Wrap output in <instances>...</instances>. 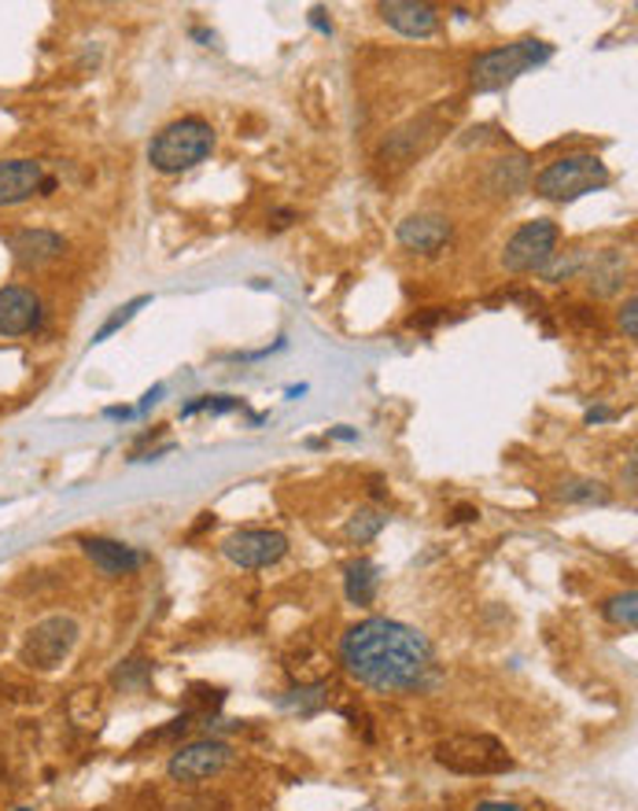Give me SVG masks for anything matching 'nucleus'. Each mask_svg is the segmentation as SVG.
<instances>
[{
	"label": "nucleus",
	"instance_id": "19",
	"mask_svg": "<svg viewBox=\"0 0 638 811\" xmlns=\"http://www.w3.org/2000/svg\"><path fill=\"white\" fill-rule=\"evenodd\" d=\"M377 587H380V568L369 558H358L343 568V590L351 605H373Z\"/></svg>",
	"mask_w": 638,
	"mask_h": 811
},
{
	"label": "nucleus",
	"instance_id": "27",
	"mask_svg": "<svg viewBox=\"0 0 638 811\" xmlns=\"http://www.w3.org/2000/svg\"><path fill=\"white\" fill-rule=\"evenodd\" d=\"M477 811H520L514 801H480Z\"/></svg>",
	"mask_w": 638,
	"mask_h": 811
},
{
	"label": "nucleus",
	"instance_id": "4",
	"mask_svg": "<svg viewBox=\"0 0 638 811\" xmlns=\"http://www.w3.org/2000/svg\"><path fill=\"white\" fill-rule=\"evenodd\" d=\"M601 184H609V167H606V162H601L598 156L576 152V156L554 159V162H547V167L539 170L536 196H542V200H554V203H568V200H579V196L601 189Z\"/></svg>",
	"mask_w": 638,
	"mask_h": 811
},
{
	"label": "nucleus",
	"instance_id": "12",
	"mask_svg": "<svg viewBox=\"0 0 638 811\" xmlns=\"http://www.w3.org/2000/svg\"><path fill=\"white\" fill-rule=\"evenodd\" d=\"M8 251L22 270H41V266L56 262L67 251V240L60 233H52V229L30 226V229H16V233L8 237Z\"/></svg>",
	"mask_w": 638,
	"mask_h": 811
},
{
	"label": "nucleus",
	"instance_id": "31",
	"mask_svg": "<svg viewBox=\"0 0 638 811\" xmlns=\"http://www.w3.org/2000/svg\"><path fill=\"white\" fill-rule=\"evenodd\" d=\"M628 487H635V458L628 461Z\"/></svg>",
	"mask_w": 638,
	"mask_h": 811
},
{
	"label": "nucleus",
	"instance_id": "7",
	"mask_svg": "<svg viewBox=\"0 0 638 811\" xmlns=\"http://www.w3.org/2000/svg\"><path fill=\"white\" fill-rule=\"evenodd\" d=\"M78 620L74 617H49L41 623H33L27 631V642H22L19 657L27 668H38V671H52L60 668L67 657L74 653L78 645Z\"/></svg>",
	"mask_w": 638,
	"mask_h": 811
},
{
	"label": "nucleus",
	"instance_id": "10",
	"mask_svg": "<svg viewBox=\"0 0 638 811\" xmlns=\"http://www.w3.org/2000/svg\"><path fill=\"white\" fill-rule=\"evenodd\" d=\"M439 133H443V119H439L436 111H428L421 119L402 122L399 130L380 144V159L391 162V167H406V162H413L417 156H425L428 148L439 141Z\"/></svg>",
	"mask_w": 638,
	"mask_h": 811
},
{
	"label": "nucleus",
	"instance_id": "26",
	"mask_svg": "<svg viewBox=\"0 0 638 811\" xmlns=\"http://www.w3.org/2000/svg\"><path fill=\"white\" fill-rule=\"evenodd\" d=\"M617 321H620L624 336H628V340H635V336H638V299H635V296L624 299V307H620Z\"/></svg>",
	"mask_w": 638,
	"mask_h": 811
},
{
	"label": "nucleus",
	"instance_id": "22",
	"mask_svg": "<svg viewBox=\"0 0 638 811\" xmlns=\"http://www.w3.org/2000/svg\"><path fill=\"white\" fill-rule=\"evenodd\" d=\"M601 612H606V620L609 623H617V628H635L638 623V594L635 590H624V594L617 598H609L606 605H601Z\"/></svg>",
	"mask_w": 638,
	"mask_h": 811
},
{
	"label": "nucleus",
	"instance_id": "23",
	"mask_svg": "<svg viewBox=\"0 0 638 811\" xmlns=\"http://www.w3.org/2000/svg\"><path fill=\"white\" fill-rule=\"evenodd\" d=\"M148 303H152V296H137V299H130V303H122V307L114 310V314H111L108 321L100 324V332L92 336V343H103V340H108L111 332H119L122 324L130 321V318H133V314H137V310H141V307H148Z\"/></svg>",
	"mask_w": 638,
	"mask_h": 811
},
{
	"label": "nucleus",
	"instance_id": "14",
	"mask_svg": "<svg viewBox=\"0 0 638 811\" xmlns=\"http://www.w3.org/2000/svg\"><path fill=\"white\" fill-rule=\"evenodd\" d=\"M44 178L49 173H44L38 159H0V207L41 196Z\"/></svg>",
	"mask_w": 638,
	"mask_h": 811
},
{
	"label": "nucleus",
	"instance_id": "15",
	"mask_svg": "<svg viewBox=\"0 0 638 811\" xmlns=\"http://www.w3.org/2000/svg\"><path fill=\"white\" fill-rule=\"evenodd\" d=\"M579 273H584L587 288L598 299H609L620 292L624 281H628V259H624V251H617V248H601L590 254V259H584Z\"/></svg>",
	"mask_w": 638,
	"mask_h": 811
},
{
	"label": "nucleus",
	"instance_id": "8",
	"mask_svg": "<svg viewBox=\"0 0 638 811\" xmlns=\"http://www.w3.org/2000/svg\"><path fill=\"white\" fill-rule=\"evenodd\" d=\"M229 763H233V749H229L226 741L203 738V741H189V745H181L173 752L167 771L173 782L196 785V782H207V779H215V774H222Z\"/></svg>",
	"mask_w": 638,
	"mask_h": 811
},
{
	"label": "nucleus",
	"instance_id": "9",
	"mask_svg": "<svg viewBox=\"0 0 638 811\" xmlns=\"http://www.w3.org/2000/svg\"><path fill=\"white\" fill-rule=\"evenodd\" d=\"M222 553L237 568H270L288 553V539L281 531H270V528H243V531H233V535H226Z\"/></svg>",
	"mask_w": 638,
	"mask_h": 811
},
{
	"label": "nucleus",
	"instance_id": "13",
	"mask_svg": "<svg viewBox=\"0 0 638 811\" xmlns=\"http://www.w3.org/2000/svg\"><path fill=\"white\" fill-rule=\"evenodd\" d=\"M396 237L406 251L436 254L439 248H447L450 237H455V226H450V218H443V214H410L399 222Z\"/></svg>",
	"mask_w": 638,
	"mask_h": 811
},
{
	"label": "nucleus",
	"instance_id": "29",
	"mask_svg": "<svg viewBox=\"0 0 638 811\" xmlns=\"http://www.w3.org/2000/svg\"><path fill=\"white\" fill-rule=\"evenodd\" d=\"M601 421H612V410H587V424H601Z\"/></svg>",
	"mask_w": 638,
	"mask_h": 811
},
{
	"label": "nucleus",
	"instance_id": "24",
	"mask_svg": "<svg viewBox=\"0 0 638 811\" xmlns=\"http://www.w3.org/2000/svg\"><path fill=\"white\" fill-rule=\"evenodd\" d=\"M233 410H240V399H233V396H203V399H196V402L185 406L181 417H196V413H233Z\"/></svg>",
	"mask_w": 638,
	"mask_h": 811
},
{
	"label": "nucleus",
	"instance_id": "17",
	"mask_svg": "<svg viewBox=\"0 0 638 811\" xmlns=\"http://www.w3.org/2000/svg\"><path fill=\"white\" fill-rule=\"evenodd\" d=\"M81 550H86V558L97 564L103 575H130L144 564V553L126 547L119 539L92 535V539H81Z\"/></svg>",
	"mask_w": 638,
	"mask_h": 811
},
{
	"label": "nucleus",
	"instance_id": "18",
	"mask_svg": "<svg viewBox=\"0 0 638 811\" xmlns=\"http://www.w3.org/2000/svg\"><path fill=\"white\" fill-rule=\"evenodd\" d=\"M531 184V167L525 156H506L491 162V173H487V189L495 196H520L528 192Z\"/></svg>",
	"mask_w": 638,
	"mask_h": 811
},
{
	"label": "nucleus",
	"instance_id": "20",
	"mask_svg": "<svg viewBox=\"0 0 638 811\" xmlns=\"http://www.w3.org/2000/svg\"><path fill=\"white\" fill-rule=\"evenodd\" d=\"M561 498V502L568 505H606L612 491L601 480H587V477H572V480H565L558 483V491H554Z\"/></svg>",
	"mask_w": 638,
	"mask_h": 811
},
{
	"label": "nucleus",
	"instance_id": "25",
	"mask_svg": "<svg viewBox=\"0 0 638 811\" xmlns=\"http://www.w3.org/2000/svg\"><path fill=\"white\" fill-rule=\"evenodd\" d=\"M579 266H584V254H568L565 262H550L547 270H542V277H547V281L558 284L561 277H572V273H579Z\"/></svg>",
	"mask_w": 638,
	"mask_h": 811
},
{
	"label": "nucleus",
	"instance_id": "21",
	"mask_svg": "<svg viewBox=\"0 0 638 811\" xmlns=\"http://www.w3.org/2000/svg\"><path fill=\"white\" fill-rule=\"evenodd\" d=\"M385 524H388V517L380 513V509H358V513L347 520V539L362 547V542H373L380 531H385Z\"/></svg>",
	"mask_w": 638,
	"mask_h": 811
},
{
	"label": "nucleus",
	"instance_id": "2",
	"mask_svg": "<svg viewBox=\"0 0 638 811\" xmlns=\"http://www.w3.org/2000/svg\"><path fill=\"white\" fill-rule=\"evenodd\" d=\"M550 56H554V44L536 41V38L498 44V49L480 52L477 60H472L469 86L477 92H498V89L514 86L520 74L536 71V67H542V63H550Z\"/></svg>",
	"mask_w": 638,
	"mask_h": 811
},
{
	"label": "nucleus",
	"instance_id": "3",
	"mask_svg": "<svg viewBox=\"0 0 638 811\" xmlns=\"http://www.w3.org/2000/svg\"><path fill=\"white\" fill-rule=\"evenodd\" d=\"M211 152H215L211 122L189 114V119L162 126V130L152 137V144H148V162H152L159 173H185V170L200 167Z\"/></svg>",
	"mask_w": 638,
	"mask_h": 811
},
{
	"label": "nucleus",
	"instance_id": "6",
	"mask_svg": "<svg viewBox=\"0 0 638 811\" xmlns=\"http://www.w3.org/2000/svg\"><path fill=\"white\" fill-rule=\"evenodd\" d=\"M558 240L561 229L550 218H536L525 222L502 248V266L509 273H542L547 266L558 259Z\"/></svg>",
	"mask_w": 638,
	"mask_h": 811
},
{
	"label": "nucleus",
	"instance_id": "32",
	"mask_svg": "<svg viewBox=\"0 0 638 811\" xmlns=\"http://www.w3.org/2000/svg\"><path fill=\"white\" fill-rule=\"evenodd\" d=\"M16 811H27V808H16Z\"/></svg>",
	"mask_w": 638,
	"mask_h": 811
},
{
	"label": "nucleus",
	"instance_id": "11",
	"mask_svg": "<svg viewBox=\"0 0 638 811\" xmlns=\"http://www.w3.org/2000/svg\"><path fill=\"white\" fill-rule=\"evenodd\" d=\"M41 296L27 284L0 288V336H27L41 329Z\"/></svg>",
	"mask_w": 638,
	"mask_h": 811
},
{
	"label": "nucleus",
	"instance_id": "30",
	"mask_svg": "<svg viewBox=\"0 0 638 811\" xmlns=\"http://www.w3.org/2000/svg\"><path fill=\"white\" fill-rule=\"evenodd\" d=\"M332 435H336V439H343V443H351V439H358V432H351V428H347V424H340V428H336Z\"/></svg>",
	"mask_w": 638,
	"mask_h": 811
},
{
	"label": "nucleus",
	"instance_id": "1",
	"mask_svg": "<svg viewBox=\"0 0 638 811\" xmlns=\"http://www.w3.org/2000/svg\"><path fill=\"white\" fill-rule=\"evenodd\" d=\"M340 660L347 675L380 693L425 687L436 668L432 642L410 623L388 617H369L347 628L340 639Z\"/></svg>",
	"mask_w": 638,
	"mask_h": 811
},
{
	"label": "nucleus",
	"instance_id": "16",
	"mask_svg": "<svg viewBox=\"0 0 638 811\" xmlns=\"http://www.w3.org/2000/svg\"><path fill=\"white\" fill-rule=\"evenodd\" d=\"M380 16L402 38H432L439 30V11L425 0H388L380 4Z\"/></svg>",
	"mask_w": 638,
	"mask_h": 811
},
{
	"label": "nucleus",
	"instance_id": "28",
	"mask_svg": "<svg viewBox=\"0 0 638 811\" xmlns=\"http://www.w3.org/2000/svg\"><path fill=\"white\" fill-rule=\"evenodd\" d=\"M480 517V509L477 505H458L455 509V520H458V524H469V520H477Z\"/></svg>",
	"mask_w": 638,
	"mask_h": 811
},
{
	"label": "nucleus",
	"instance_id": "5",
	"mask_svg": "<svg viewBox=\"0 0 638 811\" xmlns=\"http://www.w3.org/2000/svg\"><path fill=\"white\" fill-rule=\"evenodd\" d=\"M436 760L458 774H502L514 771V757L491 734H450L436 745Z\"/></svg>",
	"mask_w": 638,
	"mask_h": 811
}]
</instances>
